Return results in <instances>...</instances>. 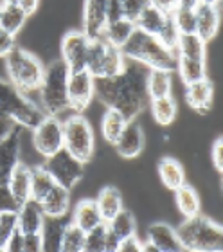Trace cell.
Masks as SVG:
<instances>
[{
    "instance_id": "cell-1",
    "label": "cell",
    "mask_w": 223,
    "mask_h": 252,
    "mask_svg": "<svg viewBox=\"0 0 223 252\" xmlns=\"http://www.w3.org/2000/svg\"><path fill=\"white\" fill-rule=\"evenodd\" d=\"M150 68L126 60L123 72L112 78L96 79V97L106 108L119 110L128 121H135L150 105L146 78Z\"/></svg>"
},
{
    "instance_id": "cell-2",
    "label": "cell",
    "mask_w": 223,
    "mask_h": 252,
    "mask_svg": "<svg viewBox=\"0 0 223 252\" xmlns=\"http://www.w3.org/2000/svg\"><path fill=\"white\" fill-rule=\"evenodd\" d=\"M121 51L126 60L137 62L148 68H162L169 72L177 70V51L166 47L157 36L140 31L137 27Z\"/></svg>"
},
{
    "instance_id": "cell-3",
    "label": "cell",
    "mask_w": 223,
    "mask_h": 252,
    "mask_svg": "<svg viewBox=\"0 0 223 252\" xmlns=\"http://www.w3.org/2000/svg\"><path fill=\"white\" fill-rule=\"evenodd\" d=\"M175 231L184 251L218 252L223 249L222 225L211 220L209 216H203L202 213L191 218H184V221Z\"/></svg>"
},
{
    "instance_id": "cell-4",
    "label": "cell",
    "mask_w": 223,
    "mask_h": 252,
    "mask_svg": "<svg viewBox=\"0 0 223 252\" xmlns=\"http://www.w3.org/2000/svg\"><path fill=\"white\" fill-rule=\"evenodd\" d=\"M45 116L40 103L20 92L7 79H0V117L9 119L20 128L32 130Z\"/></svg>"
},
{
    "instance_id": "cell-5",
    "label": "cell",
    "mask_w": 223,
    "mask_h": 252,
    "mask_svg": "<svg viewBox=\"0 0 223 252\" xmlns=\"http://www.w3.org/2000/svg\"><path fill=\"white\" fill-rule=\"evenodd\" d=\"M4 68L7 72V81L24 94L38 92L45 74L43 63L32 53L18 45L4 58Z\"/></svg>"
},
{
    "instance_id": "cell-6",
    "label": "cell",
    "mask_w": 223,
    "mask_h": 252,
    "mask_svg": "<svg viewBox=\"0 0 223 252\" xmlns=\"http://www.w3.org/2000/svg\"><path fill=\"white\" fill-rule=\"evenodd\" d=\"M67 65L62 58L54 60L45 67L43 81L38 89L40 94V106L47 116H63L68 110V95H67V81H68Z\"/></svg>"
},
{
    "instance_id": "cell-7",
    "label": "cell",
    "mask_w": 223,
    "mask_h": 252,
    "mask_svg": "<svg viewBox=\"0 0 223 252\" xmlns=\"http://www.w3.org/2000/svg\"><path fill=\"white\" fill-rule=\"evenodd\" d=\"M63 123V148L79 162L87 164L94 157L96 135L90 121L83 114L70 112V116L62 119Z\"/></svg>"
},
{
    "instance_id": "cell-8",
    "label": "cell",
    "mask_w": 223,
    "mask_h": 252,
    "mask_svg": "<svg viewBox=\"0 0 223 252\" xmlns=\"http://www.w3.org/2000/svg\"><path fill=\"white\" fill-rule=\"evenodd\" d=\"M125 65H126V58L119 47L108 43L104 38L90 40L85 68L96 79L117 76L119 72H123Z\"/></svg>"
},
{
    "instance_id": "cell-9",
    "label": "cell",
    "mask_w": 223,
    "mask_h": 252,
    "mask_svg": "<svg viewBox=\"0 0 223 252\" xmlns=\"http://www.w3.org/2000/svg\"><path fill=\"white\" fill-rule=\"evenodd\" d=\"M32 148L43 158L52 157L54 153L63 150V123L62 117L45 116L32 128Z\"/></svg>"
},
{
    "instance_id": "cell-10",
    "label": "cell",
    "mask_w": 223,
    "mask_h": 252,
    "mask_svg": "<svg viewBox=\"0 0 223 252\" xmlns=\"http://www.w3.org/2000/svg\"><path fill=\"white\" fill-rule=\"evenodd\" d=\"M42 168L51 173L52 179L56 180V184L67 189L76 188V184L83 179L85 173V164L79 162L76 157H72L65 148L60 150L58 153H54L52 157L45 158Z\"/></svg>"
},
{
    "instance_id": "cell-11",
    "label": "cell",
    "mask_w": 223,
    "mask_h": 252,
    "mask_svg": "<svg viewBox=\"0 0 223 252\" xmlns=\"http://www.w3.org/2000/svg\"><path fill=\"white\" fill-rule=\"evenodd\" d=\"M67 95L68 110L76 112V114H83L92 103L94 95H96V78L87 68L68 72Z\"/></svg>"
},
{
    "instance_id": "cell-12",
    "label": "cell",
    "mask_w": 223,
    "mask_h": 252,
    "mask_svg": "<svg viewBox=\"0 0 223 252\" xmlns=\"http://www.w3.org/2000/svg\"><path fill=\"white\" fill-rule=\"evenodd\" d=\"M90 38L85 34L81 29H70L63 34L60 51H62V60L67 65L70 72L83 70L87 63V53H89Z\"/></svg>"
},
{
    "instance_id": "cell-13",
    "label": "cell",
    "mask_w": 223,
    "mask_h": 252,
    "mask_svg": "<svg viewBox=\"0 0 223 252\" xmlns=\"http://www.w3.org/2000/svg\"><path fill=\"white\" fill-rule=\"evenodd\" d=\"M106 4L108 0H85L81 31L90 40L103 38L104 29H106Z\"/></svg>"
},
{
    "instance_id": "cell-14",
    "label": "cell",
    "mask_w": 223,
    "mask_h": 252,
    "mask_svg": "<svg viewBox=\"0 0 223 252\" xmlns=\"http://www.w3.org/2000/svg\"><path fill=\"white\" fill-rule=\"evenodd\" d=\"M119 157L123 158H137L140 153L144 152L146 139L144 131L140 128V125H137L135 121H128L126 128L123 130L121 137L117 139V142L114 144Z\"/></svg>"
},
{
    "instance_id": "cell-15",
    "label": "cell",
    "mask_w": 223,
    "mask_h": 252,
    "mask_svg": "<svg viewBox=\"0 0 223 252\" xmlns=\"http://www.w3.org/2000/svg\"><path fill=\"white\" fill-rule=\"evenodd\" d=\"M214 99V85L209 78H203L200 81H194L191 85H186V101L189 108L194 110L200 116H205Z\"/></svg>"
},
{
    "instance_id": "cell-16",
    "label": "cell",
    "mask_w": 223,
    "mask_h": 252,
    "mask_svg": "<svg viewBox=\"0 0 223 252\" xmlns=\"http://www.w3.org/2000/svg\"><path fill=\"white\" fill-rule=\"evenodd\" d=\"M194 15H196V34L205 43H209L216 38L220 31L222 16H220L218 5L198 4L194 7Z\"/></svg>"
},
{
    "instance_id": "cell-17",
    "label": "cell",
    "mask_w": 223,
    "mask_h": 252,
    "mask_svg": "<svg viewBox=\"0 0 223 252\" xmlns=\"http://www.w3.org/2000/svg\"><path fill=\"white\" fill-rule=\"evenodd\" d=\"M146 240L151 242L157 247L159 252H182L180 240L177 236V231L171 225H167L164 221H157L151 223L146 231Z\"/></svg>"
},
{
    "instance_id": "cell-18",
    "label": "cell",
    "mask_w": 223,
    "mask_h": 252,
    "mask_svg": "<svg viewBox=\"0 0 223 252\" xmlns=\"http://www.w3.org/2000/svg\"><path fill=\"white\" fill-rule=\"evenodd\" d=\"M31 173H32V168H29L27 164L18 160L9 175L7 189L13 194V198L18 204V207L31 198Z\"/></svg>"
},
{
    "instance_id": "cell-19",
    "label": "cell",
    "mask_w": 223,
    "mask_h": 252,
    "mask_svg": "<svg viewBox=\"0 0 223 252\" xmlns=\"http://www.w3.org/2000/svg\"><path fill=\"white\" fill-rule=\"evenodd\" d=\"M68 221L70 216H45L40 231L43 252H62V238Z\"/></svg>"
},
{
    "instance_id": "cell-20",
    "label": "cell",
    "mask_w": 223,
    "mask_h": 252,
    "mask_svg": "<svg viewBox=\"0 0 223 252\" xmlns=\"http://www.w3.org/2000/svg\"><path fill=\"white\" fill-rule=\"evenodd\" d=\"M43 220H45V215H43L42 207H40V202H36V200L29 198L18 207V229L24 234L40 232Z\"/></svg>"
},
{
    "instance_id": "cell-21",
    "label": "cell",
    "mask_w": 223,
    "mask_h": 252,
    "mask_svg": "<svg viewBox=\"0 0 223 252\" xmlns=\"http://www.w3.org/2000/svg\"><path fill=\"white\" fill-rule=\"evenodd\" d=\"M70 221L85 232H89V231H92V229H96L97 225H101L103 220H101L99 209H97V205H96V200L83 198L81 202H78L72 211Z\"/></svg>"
},
{
    "instance_id": "cell-22",
    "label": "cell",
    "mask_w": 223,
    "mask_h": 252,
    "mask_svg": "<svg viewBox=\"0 0 223 252\" xmlns=\"http://www.w3.org/2000/svg\"><path fill=\"white\" fill-rule=\"evenodd\" d=\"M45 216H67L70 211V189L56 184L40 202Z\"/></svg>"
},
{
    "instance_id": "cell-23",
    "label": "cell",
    "mask_w": 223,
    "mask_h": 252,
    "mask_svg": "<svg viewBox=\"0 0 223 252\" xmlns=\"http://www.w3.org/2000/svg\"><path fill=\"white\" fill-rule=\"evenodd\" d=\"M94 200H96V205H97L103 223H108L119 211H123V194L114 186L103 188Z\"/></svg>"
},
{
    "instance_id": "cell-24",
    "label": "cell",
    "mask_w": 223,
    "mask_h": 252,
    "mask_svg": "<svg viewBox=\"0 0 223 252\" xmlns=\"http://www.w3.org/2000/svg\"><path fill=\"white\" fill-rule=\"evenodd\" d=\"M146 90L150 101L173 95V72L162 68H150L146 78Z\"/></svg>"
},
{
    "instance_id": "cell-25",
    "label": "cell",
    "mask_w": 223,
    "mask_h": 252,
    "mask_svg": "<svg viewBox=\"0 0 223 252\" xmlns=\"http://www.w3.org/2000/svg\"><path fill=\"white\" fill-rule=\"evenodd\" d=\"M157 171H159V177H160L164 188L178 189L180 186L186 184V171L182 168V164L178 162L177 158L173 157H164L159 160V166H157Z\"/></svg>"
},
{
    "instance_id": "cell-26",
    "label": "cell",
    "mask_w": 223,
    "mask_h": 252,
    "mask_svg": "<svg viewBox=\"0 0 223 252\" xmlns=\"http://www.w3.org/2000/svg\"><path fill=\"white\" fill-rule=\"evenodd\" d=\"M169 13L167 11H162L159 7H155L153 4H148L142 9L137 20H135V27L140 29V31L148 32V34H153V36H159V32L162 31V27L166 24Z\"/></svg>"
},
{
    "instance_id": "cell-27",
    "label": "cell",
    "mask_w": 223,
    "mask_h": 252,
    "mask_svg": "<svg viewBox=\"0 0 223 252\" xmlns=\"http://www.w3.org/2000/svg\"><path fill=\"white\" fill-rule=\"evenodd\" d=\"M175 204H177L178 213L184 218H191V216L202 213L200 194L196 193V189L191 188L189 184H184L178 189H175Z\"/></svg>"
},
{
    "instance_id": "cell-28",
    "label": "cell",
    "mask_w": 223,
    "mask_h": 252,
    "mask_svg": "<svg viewBox=\"0 0 223 252\" xmlns=\"http://www.w3.org/2000/svg\"><path fill=\"white\" fill-rule=\"evenodd\" d=\"M128 125V119H126L119 110H114V108H106L103 114V119H101V133H103V139L108 144H115L117 139L121 137L123 130Z\"/></svg>"
},
{
    "instance_id": "cell-29",
    "label": "cell",
    "mask_w": 223,
    "mask_h": 252,
    "mask_svg": "<svg viewBox=\"0 0 223 252\" xmlns=\"http://www.w3.org/2000/svg\"><path fill=\"white\" fill-rule=\"evenodd\" d=\"M175 72H178L182 83L191 85L194 81L207 78V65H205V60L177 56V70Z\"/></svg>"
},
{
    "instance_id": "cell-30",
    "label": "cell",
    "mask_w": 223,
    "mask_h": 252,
    "mask_svg": "<svg viewBox=\"0 0 223 252\" xmlns=\"http://www.w3.org/2000/svg\"><path fill=\"white\" fill-rule=\"evenodd\" d=\"M150 110L151 116L160 126H169L175 123L178 114V105L173 95H166V97H159V99L150 101Z\"/></svg>"
},
{
    "instance_id": "cell-31",
    "label": "cell",
    "mask_w": 223,
    "mask_h": 252,
    "mask_svg": "<svg viewBox=\"0 0 223 252\" xmlns=\"http://www.w3.org/2000/svg\"><path fill=\"white\" fill-rule=\"evenodd\" d=\"M135 31V24L128 18H119V20L112 22V24H106V29H104L103 38L108 43L115 45V47H123L128 38L131 36V32Z\"/></svg>"
},
{
    "instance_id": "cell-32",
    "label": "cell",
    "mask_w": 223,
    "mask_h": 252,
    "mask_svg": "<svg viewBox=\"0 0 223 252\" xmlns=\"http://www.w3.org/2000/svg\"><path fill=\"white\" fill-rule=\"evenodd\" d=\"M177 56H184V58H196V60H205V53H207V43L203 42L198 34H180L177 42Z\"/></svg>"
},
{
    "instance_id": "cell-33",
    "label": "cell",
    "mask_w": 223,
    "mask_h": 252,
    "mask_svg": "<svg viewBox=\"0 0 223 252\" xmlns=\"http://www.w3.org/2000/svg\"><path fill=\"white\" fill-rule=\"evenodd\" d=\"M106 227H108L110 234H114V236L119 240V243H121V240L131 236V234H137V221H135V216L126 209L119 211V213L106 223Z\"/></svg>"
},
{
    "instance_id": "cell-34",
    "label": "cell",
    "mask_w": 223,
    "mask_h": 252,
    "mask_svg": "<svg viewBox=\"0 0 223 252\" xmlns=\"http://www.w3.org/2000/svg\"><path fill=\"white\" fill-rule=\"evenodd\" d=\"M56 186V180L52 179L51 173L43 169L42 166L32 168L31 173V198L36 202H42L47 196V193Z\"/></svg>"
},
{
    "instance_id": "cell-35",
    "label": "cell",
    "mask_w": 223,
    "mask_h": 252,
    "mask_svg": "<svg viewBox=\"0 0 223 252\" xmlns=\"http://www.w3.org/2000/svg\"><path fill=\"white\" fill-rule=\"evenodd\" d=\"M27 18L29 15L20 5H4L2 13H0V27H4L5 31L13 32V34H18L22 27L26 26Z\"/></svg>"
},
{
    "instance_id": "cell-36",
    "label": "cell",
    "mask_w": 223,
    "mask_h": 252,
    "mask_svg": "<svg viewBox=\"0 0 223 252\" xmlns=\"http://www.w3.org/2000/svg\"><path fill=\"white\" fill-rule=\"evenodd\" d=\"M85 236L87 232L81 231L78 225H74L72 221H68L62 238V252H83Z\"/></svg>"
},
{
    "instance_id": "cell-37",
    "label": "cell",
    "mask_w": 223,
    "mask_h": 252,
    "mask_svg": "<svg viewBox=\"0 0 223 252\" xmlns=\"http://www.w3.org/2000/svg\"><path fill=\"white\" fill-rule=\"evenodd\" d=\"M171 15L180 34H196V15H194V9L178 5Z\"/></svg>"
},
{
    "instance_id": "cell-38",
    "label": "cell",
    "mask_w": 223,
    "mask_h": 252,
    "mask_svg": "<svg viewBox=\"0 0 223 252\" xmlns=\"http://www.w3.org/2000/svg\"><path fill=\"white\" fill-rule=\"evenodd\" d=\"M106 223H101L96 229L87 232L85 236V252H106Z\"/></svg>"
},
{
    "instance_id": "cell-39",
    "label": "cell",
    "mask_w": 223,
    "mask_h": 252,
    "mask_svg": "<svg viewBox=\"0 0 223 252\" xmlns=\"http://www.w3.org/2000/svg\"><path fill=\"white\" fill-rule=\"evenodd\" d=\"M18 227V209L0 211V251H4L9 236Z\"/></svg>"
},
{
    "instance_id": "cell-40",
    "label": "cell",
    "mask_w": 223,
    "mask_h": 252,
    "mask_svg": "<svg viewBox=\"0 0 223 252\" xmlns=\"http://www.w3.org/2000/svg\"><path fill=\"white\" fill-rule=\"evenodd\" d=\"M121 4H123L125 18H128V20H131L135 24L137 16L142 13V9H144L150 2H148V0H121Z\"/></svg>"
},
{
    "instance_id": "cell-41",
    "label": "cell",
    "mask_w": 223,
    "mask_h": 252,
    "mask_svg": "<svg viewBox=\"0 0 223 252\" xmlns=\"http://www.w3.org/2000/svg\"><path fill=\"white\" fill-rule=\"evenodd\" d=\"M15 47H16V34L5 31L4 27H0V58H5Z\"/></svg>"
},
{
    "instance_id": "cell-42",
    "label": "cell",
    "mask_w": 223,
    "mask_h": 252,
    "mask_svg": "<svg viewBox=\"0 0 223 252\" xmlns=\"http://www.w3.org/2000/svg\"><path fill=\"white\" fill-rule=\"evenodd\" d=\"M42 234L32 232V234H24V252H42Z\"/></svg>"
},
{
    "instance_id": "cell-43",
    "label": "cell",
    "mask_w": 223,
    "mask_h": 252,
    "mask_svg": "<svg viewBox=\"0 0 223 252\" xmlns=\"http://www.w3.org/2000/svg\"><path fill=\"white\" fill-rule=\"evenodd\" d=\"M4 251L7 252H24V232L16 227L15 232L9 236V240H7V243H5Z\"/></svg>"
},
{
    "instance_id": "cell-44",
    "label": "cell",
    "mask_w": 223,
    "mask_h": 252,
    "mask_svg": "<svg viewBox=\"0 0 223 252\" xmlns=\"http://www.w3.org/2000/svg\"><path fill=\"white\" fill-rule=\"evenodd\" d=\"M119 18H125L121 0H108V4H106V24H112Z\"/></svg>"
},
{
    "instance_id": "cell-45",
    "label": "cell",
    "mask_w": 223,
    "mask_h": 252,
    "mask_svg": "<svg viewBox=\"0 0 223 252\" xmlns=\"http://www.w3.org/2000/svg\"><path fill=\"white\" fill-rule=\"evenodd\" d=\"M18 204L15 202L13 194L9 193L7 186H0V211H16Z\"/></svg>"
},
{
    "instance_id": "cell-46",
    "label": "cell",
    "mask_w": 223,
    "mask_h": 252,
    "mask_svg": "<svg viewBox=\"0 0 223 252\" xmlns=\"http://www.w3.org/2000/svg\"><path fill=\"white\" fill-rule=\"evenodd\" d=\"M211 157H213V164H214V168H216V171L222 173L223 171V141H222V137L214 141L213 150H211Z\"/></svg>"
},
{
    "instance_id": "cell-47",
    "label": "cell",
    "mask_w": 223,
    "mask_h": 252,
    "mask_svg": "<svg viewBox=\"0 0 223 252\" xmlns=\"http://www.w3.org/2000/svg\"><path fill=\"white\" fill-rule=\"evenodd\" d=\"M140 245H142V242L137 238V234H131V236L121 240L117 252H140Z\"/></svg>"
},
{
    "instance_id": "cell-48",
    "label": "cell",
    "mask_w": 223,
    "mask_h": 252,
    "mask_svg": "<svg viewBox=\"0 0 223 252\" xmlns=\"http://www.w3.org/2000/svg\"><path fill=\"white\" fill-rule=\"evenodd\" d=\"M148 2L159 7V9L167 11V13H173L178 7V0H148Z\"/></svg>"
},
{
    "instance_id": "cell-49",
    "label": "cell",
    "mask_w": 223,
    "mask_h": 252,
    "mask_svg": "<svg viewBox=\"0 0 223 252\" xmlns=\"http://www.w3.org/2000/svg\"><path fill=\"white\" fill-rule=\"evenodd\" d=\"M16 125L9 121V119H4V117H0V141H4L5 137L9 135L11 131L15 130Z\"/></svg>"
},
{
    "instance_id": "cell-50",
    "label": "cell",
    "mask_w": 223,
    "mask_h": 252,
    "mask_svg": "<svg viewBox=\"0 0 223 252\" xmlns=\"http://www.w3.org/2000/svg\"><path fill=\"white\" fill-rule=\"evenodd\" d=\"M22 9L26 11L27 15L31 16L34 11L38 9V5H40V0H20V4H18Z\"/></svg>"
},
{
    "instance_id": "cell-51",
    "label": "cell",
    "mask_w": 223,
    "mask_h": 252,
    "mask_svg": "<svg viewBox=\"0 0 223 252\" xmlns=\"http://www.w3.org/2000/svg\"><path fill=\"white\" fill-rule=\"evenodd\" d=\"M198 4H200V0H178V5H182V7H189V9H194Z\"/></svg>"
},
{
    "instance_id": "cell-52",
    "label": "cell",
    "mask_w": 223,
    "mask_h": 252,
    "mask_svg": "<svg viewBox=\"0 0 223 252\" xmlns=\"http://www.w3.org/2000/svg\"><path fill=\"white\" fill-rule=\"evenodd\" d=\"M140 252H159V251H157V247L153 243L146 240V242H142V245H140Z\"/></svg>"
},
{
    "instance_id": "cell-53",
    "label": "cell",
    "mask_w": 223,
    "mask_h": 252,
    "mask_svg": "<svg viewBox=\"0 0 223 252\" xmlns=\"http://www.w3.org/2000/svg\"><path fill=\"white\" fill-rule=\"evenodd\" d=\"M222 0H200V4H209V5H218Z\"/></svg>"
},
{
    "instance_id": "cell-54",
    "label": "cell",
    "mask_w": 223,
    "mask_h": 252,
    "mask_svg": "<svg viewBox=\"0 0 223 252\" xmlns=\"http://www.w3.org/2000/svg\"><path fill=\"white\" fill-rule=\"evenodd\" d=\"M2 4L4 5H18L20 4V0H2Z\"/></svg>"
},
{
    "instance_id": "cell-55",
    "label": "cell",
    "mask_w": 223,
    "mask_h": 252,
    "mask_svg": "<svg viewBox=\"0 0 223 252\" xmlns=\"http://www.w3.org/2000/svg\"><path fill=\"white\" fill-rule=\"evenodd\" d=\"M2 7H4V4H2V0H0V13H2Z\"/></svg>"
}]
</instances>
